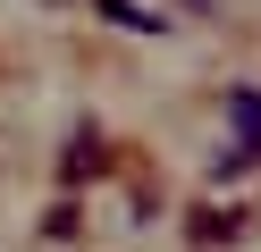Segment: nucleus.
Listing matches in <instances>:
<instances>
[{
    "label": "nucleus",
    "mask_w": 261,
    "mask_h": 252,
    "mask_svg": "<svg viewBox=\"0 0 261 252\" xmlns=\"http://www.w3.org/2000/svg\"><path fill=\"white\" fill-rule=\"evenodd\" d=\"M194 9H202V0H194Z\"/></svg>",
    "instance_id": "obj_3"
},
{
    "label": "nucleus",
    "mask_w": 261,
    "mask_h": 252,
    "mask_svg": "<svg viewBox=\"0 0 261 252\" xmlns=\"http://www.w3.org/2000/svg\"><path fill=\"white\" fill-rule=\"evenodd\" d=\"M227 126H236V151H227V177H236V168H253L261 160V93L253 84H227Z\"/></svg>",
    "instance_id": "obj_1"
},
{
    "label": "nucleus",
    "mask_w": 261,
    "mask_h": 252,
    "mask_svg": "<svg viewBox=\"0 0 261 252\" xmlns=\"http://www.w3.org/2000/svg\"><path fill=\"white\" fill-rule=\"evenodd\" d=\"M101 17H110V25H143V34H160V25H169V17L135 9V0H101Z\"/></svg>",
    "instance_id": "obj_2"
}]
</instances>
